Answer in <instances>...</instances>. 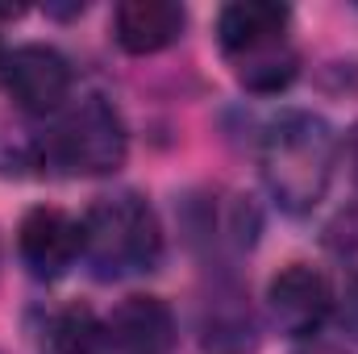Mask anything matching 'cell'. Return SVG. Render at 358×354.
Instances as JSON below:
<instances>
[{"label": "cell", "instance_id": "7c38bea8", "mask_svg": "<svg viewBox=\"0 0 358 354\" xmlns=\"http://www.w3.org/2000/svg\"><path fill=\"white\" fill-rule=\"evenodd\" d=\"M325 250L346 275L358 279V204H346L329 225H325Z\"/></svg>", "mask_w": 358, "mask_h": 354}, {"label": "cell", "instance_id": "ba28073f", "mask_svg": "<svg viewBox=\"0 0 358 354\" xmlns=\"http://www.w3.org/2000/svg\"><path fill=\"white\" fill-rule=\"evenodd\" d=\"M187 25V13L171 0H125L113 13V38L129 55H159Z\"/></svg>", "mask_w": 358, "mask_h": 354}, {"label": "cell", "instance_id": "8fae6325", "mask_svg": "<svg viewBox=\"0 0 358 354\" xmlns=\"http://www.w3.org/2000/svg\"><path fill=\"white\" fill-rule=\"evenodd\" d=\"M104 338V330L96 325L88 309H63L55 321H50V346L55 354H96Z\"/></svg>", "mask_w": 358, "mask_h": 354}, {"label": "cell", "instance_id": "3957f363", "mask_svg": "<svg viewBox=\"0 0 358 354\" xmlns=\"http://www.w3.org/2000/svg\"><path fill=\"white\" fill-rule=\"evenodd\" d=\"M125 150H129L125 121L100 96L80 100L46 138V159L71 176H108L125 163Z\"/></svg>", "mask_w": 358, "mask_h": 354}, {"label": "cell", "instance_id": "277c9868", "mask_svg": "<svg viewBox=\"0 0 358 354\" xmlns=\"http://www.w3.org/2000/svg\"><path fill=\"white\" fill-rule=\"evenodd\" d=\"M267 304L271 317L283 334L292 338H308L325 325V317L334 313V288L329 279L308 263H292L283 267L267 288Z\"/></svg>", "mask_w": 358, "mask_h": 354}, {"label": "cell", "instance_id": "4fadbf2b", "mask_svg": "<svg viewBox=\"0 0 358 354\" xmlns=\"http://www.w3.org/2000/svg\"><path fill=\"white\" fill-rule=\"evenodd\" d=\"M300 354H346V351H334V346H308V351H300Z\"/></svg>", "mask_w": 358, "mask_h": 354}, {"label": "cell", "instance_id": "6da1fadb", "mask_svg": "<svg viewBox=\"0 0 358 354\" xmlns=\"http://www.w3.org/2000/svg\"><path fill=\"white\" fill-rule=\"evenodd\" d=\"M334 159L338 138L313 113H283L263 134V179L287 213H308L325 196L334 179Z\"/></svg>", "mask_w": 358, "mask_h": 354}, {"label": "cell", "instance_id": "5bb4252c", "mask_svg": "<svg viewBox=\"0 0 358 354\" xmlns=\"http://www.w3.org/2000/svg\"><path fill=\"white\" fill-rule=\"evenodd\" d=\"M4 63H8V50H4V42H0V80H4Z\"/></svg>", "mask_w": 358, "mask_h": 354}, {"label": "cell", "instance_id": "5b68a950", "mask_svg": "<svg viewBox=\"0 0 358 354\" xmlns=\"http://www.w3.org/2000/svg\"><path fill=\"white\" fill-rule=\"evenodd\" d=\"M17 255L38 279H55L84 255V229L63 208H29L17 229Z\"/></svg>", "mask_w": 358, "mask_h": 354}, {"label": "cell", "instance_id": "7a4b0ae2", "mask_svg": "<svg viewBox=\"0 0 358 354\" xmlns=\"http://www.w3.org/2000/svg\"><path fill=\"white\" fill-rule=\"evenodd\" d=\"M84 229V259L100 279H125L155 271L163 259V229L155 208L134 196H100L80 221Z\"/></svg>", "mask_w": 358, "mask_h": 354}, {"label": "cell", "instance_id": "9a60e30c", "mask_svg": "<svg viewBox=\"0 0 358 354\" xmlns=\"http://www.w3.org/2000/svg\"><path fill=\"white\" fill-rule=\"evenodd\" d=\"M350 150H355V163H358V129H355V138H350Z\"/></svg>", "mask_w": 358, "mask_h": 354}, {"label": "cell", "instance_id": "9c48e42d", "mask_svg": "<svg viewBox=\"0 0 358 354\" xmlns=\"http://www.w3.org/2000/svg\"><path fill=\"white\" fill-rule=\"evenodd\" d=\"M287 4H271V0H238V4H225L221 17H217V42L225 50V59H238V55H250L259 46L271 42H283L287 38Z\"/></svg>", "mask_w": 358, "mask_h": 354}, {"label": "cell", "instance_id": "8992f818", "mask_svg": "<svg viewBox=\"0 0 358 354\" xmlns=\"http://www.w3.org/2000/svg\"><path fill=\"white\" fill-rule=\"evenodd\" d=\"M4 88L25 113H55L71 96V67L55 46H17L4 63Z\"/></svg>", "mask_w": 358, "mask_h": 354}, {"label": "cell", "instance_id": "52a82bcc", "mask_svg": "<svg viewBox=\"0 0 358 354\" xmlns=\"http://www.w3.org/2000/svg\"><path fill=\"white\" fill-rule=\"evenodd\" d=\"M104 338L121 354H167L176 342L171 309L155 296H129L113 309Z\"/></svg>", "mask_w": 358, "mask_h": 354}, {"label": "cell", "instance_id": "30bf717a", "mask_svg": "<svg viewBox=\"0 0 358 354\" xmlns=\"http://www.w3.org/2000/svg\"><path fill=\"white\" fill-rule=\"evenodd\" d=\"M234 63V76H238V84L250 92H283L292 80H296V67H300V59H296V50H292V42L283 38V42H271V46H259V50H250V55H238V59H229Z\"/></svg>", "mask_w": 358, "mask_h": 354}]
</instances>
